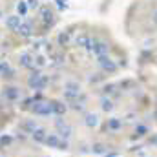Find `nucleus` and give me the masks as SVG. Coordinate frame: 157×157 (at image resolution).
<instances>
[{"label":"nucleus","mask_w":157,"mask_h":157,"mask_svg":"<svg viewBox=\"0 0 157 157\" xmlns=\"http://www.w3.org/2000/svg\"><path fill=\"white\" fill-rule=\"evenodd\" d=\"M28 86H29V90L42 91V90L48 86V78L44 77L40 71H35V73H31V75H29V78H28Z\"/></svg>","instance_id":"f257e3e1"},{"label":"nucleus","mask_w":157,"mask_h":157,"mask_svg":"<svg viewBox=\"0 0 157 157\" xmlns=\"http://www.w3.org/2000/svg\"><path fill=\"white\" fill-rule=\"evenodd\" d=\"M31 113H35L37 117H48V115H53V106H51V101H46L42 99L39 102H35Z\"/></svg>","instance_id":"f03ea898"},{"label":"nucleus","mask_w":157,"mask_h":157,"mask_svg":"<svg viewBox=\"0 0 157 157\" xmlns=\"http://www.w3.org/2000/svg\"><path fill=\"white\" fill-rule=\"evenodd\" d=\"M55 130H57V135H59L60 139H64V141H70V137H71V133H73L70 122H66L64 119H60V117L55 121Z\"/></svg>","instance_id":"7ed1b4c3"},{"label":"nucleus","mask_w":157,"mask_h":157,"mask_svg":"<svg viewBox=\"0 0 157 157\" xmlns=\"http://www.w3.org/2000/svg\"><path fill=\"white\" fill-rule=\"evenodd\" d=\"M44 144H46V146H49V148H55V150H68V148H70L68 141L60 139L57 133H48V139H46V143H44Z\"/></svg>","instance_id":"20e7f679"},{"label":"nucleus","mask_w":157,"mask_h":157,"mask_svg":"<svg viewBox=\"0 0 157 157\" xmlns=\"http://www.w3.org/2000/svg\"><path fill=\"white\" fill-rule=\"evenodd\" d=\"M99 60V66L102 68V71L104 73H115L117 71V64H115V60L113 59H110L108 55H101V57H97Z\"/></svg>","instance_id":"39448f33"},{"label":"nucleus","mask_w":157,"mask_h":157,"mask_svg":"<svg viewBox=\"0 0 157 157\" xmlns=\"http://www.w3.org/2000/svg\"><path fill=\"white\" fill-rule=\"evenodd\" d=\"M88 49H90V51H93L97 57H101V55H106V53H108V44H106V42H102V40H99V39H91V40H90Z\"/></svg>","instance_id":"423d86ee"},{"label":"nucleus","mask_w":157,"mask_h":157,"mask_svg":"<svg viewBox=\"0 0 157 157\" xmlns=\"http://www.w3.org/2000/svg\"><path fill=\"white\" fill-rule=\"evenodd\" d=\"M48 133H49V132H48L46 128L39 126V128L31 133V139H33L35 143H39V144H44V143H46V139H48Z\"/></svg>","instance_id":"0eeeda50"},{"label":"nucleus","mask_w":157,"mask_h":157,"mask_svg":"<svg viewBox=\"0 0 157 157\" xmlns=\"http://www.w3.org/2000/svg\"><path fill=\"white\" fill-rule=\"evenodd\" d=\"M37 128H39V124H37L35 119H28V121H22V122H20V130H22L24 133H28V135H31Z\"/></svg>","instance_id":"6e6552de"},{"label":"nucleus","mask_w":157,"mask_h":157,"mask_svg":"<svg viewBox=\"0 0 157 157\" xmlns=\"http://www.w3.org/2000/svg\"><path fill=\"white\" fill-rule=\"evenodd\" d=\"M124 126V122H122V119H119V117H112V119H108L106 121V130L108 132H119L121 128Z\"/></svg>","instance_id":"1a4fd4ad"},{"label":"nucleus","mask_w":157,"mask_h":157,"mask_svg":"<svg viewBox=\"0 0 157 157\" xmlns=\"http://www.w3.org/2000/svg\"><path fill=\"white\" fill-rule=\"evenodd\" d=\"M51 106H53V115H57V117H62L68 112V104L62 101H51Z\"/></svg>","instance_id":"9d476101"},{"label":"nucleus","mask_w":157,"mask_h":157,"mask_svg":"<svg viewBox=\"0 0 157 157\" xmlns=\"http://www.w3.org/2000/svg\"><path fill=\"white\" fill-rule=\"evenodd\" d=\"M148 132H150V128H148L146 124H137V126H135V130H133L132 139H133V141H135V139H143V137H146V135H148Z\"/></svg>","instance_id":"9b49d317"},{"label":"nucleus","mask_w":157,"mask_h":157,"mask_svg":"<svg viewBox=\"0 0 157 157\" xmlns=\"http://www.w3.org/2000/svg\"><path fill=\"white\" fill-rule=\"evenodd\" d=\"M20 24H22V22H20V17H18V15H11V17H7V20H6V26H7L11 31H17Z\"/></svg>","instance_id":"f8f14e48"},{"label":"nucleus","mask_w":157,"mask_h":157,"mask_svg":"<svg viewBox=\"0 0 157 157\" xmlns=\"http://www.w3.org/2000/svg\"><path fill=\"white\" fill-rule=\"evenodd\" d=\"M20 66L31 70V68H35V59L29 53H24V55H20Z\"/></svg>","instance_id":"ddd939ff"},{"label":"nucleus","mask_w":157,"mask_h":157,"mask_svg":"<svg viewBox=\"0 0 157 157\" xmlns=\"http://www.w3.org/2000/svg\"><path fill=\"white\" fill-rule=\"evenodd\" d=\"M4 97H6L7 101H17V99L20 97V90L15 88V86H9V88H6V91H4Z\"/></svg>","instance_id":"4468645a"},{"label":"nucleus","mask_w":157,"mask_h":157,"mask_svg":"<svg viewBox=\"0 0 157 157\" xmlns=\"http://www.w3.org/2000/svg\"><path fill=\"white\" fill-rule=\"evenodd\" d=\"M84 124H86L88 128H95V126L99 124V115H97V113H86V115H84Z\"/></svg>","instance_id":"2eb2a0df"},{"label":"nucleus","mask_w":157,"mask_h":157,"mask_svg":"<svg viewBox=\"0 0 157 157\" xmlns=\"http://www.w3.org/2000/svg\"><path fill=\"white\" fill-rule=\"evenodd\" d=\"M17 33H18L20 37H24V39H28V37H31V33H33V29H31V26H29V24H26V22H22V24L18 26V29H17Z\"/></svg>","instance_id":"dca6fc26"},{"label":"nucleus","mask_w":157,"mask_h":157,"mask_svg":"<svg viewBox=\"0 0 157 157\" xmlns=\"http://www.w3.org/2000/svg\"><path fill=\"white\" fill-rule=\"evenodd\" d=\"M101 108H102V112H106V113H108V112H112L115 106H113V101H112L110 97H106V95H104V97L101 99Z\"/></svg>","instance_id":"f3484780"},{"label":"nucleus","mask_w":157,"mask_h":157,"mask_svg":"<svg viewBox=\"0 0 157 157\" xmlns=\"http://www.w3.org/2000/svg\"><path fill=\"white\" fill-rule=\"evenodd\" d=\"M91 152H93L95 155H106V154H108V146L102 144V143H95V144L91 146Z\"/></svg>","instance_id":"a211bd4d"},{"label":"nucleus","mask_w":157,"mask_h":157,"mask_svg":"<svg viewBox=\"0 0 157 157\" xmlns=\"http://www.w3.org/2000/svg\"><path fill=\"white\" fill-rule=\"evenodd\" d=\"M90 40L91 39H90L86 33H80L77 39H75V46H78V48H88V46H90Z\"/></svg>","instance_id":"6ab92c4d"},{"label":"nucleus","mask_w":157,"mask_h":157,"mask_svg":"<svg viewBox=\"0 0 157 157\" xmlns=\"http://www.w3.org/2000/svg\"><path fill=\"white\" fill-rule=\"evenodd\" d=\"M42 20H44L46 26L53 24V15H51V11H49L48 7H42Z\"/></svg>","instance_id":"aec40b11"},{"label":"nucleus","mask_w":157,"mask_h":157,"mask_svg":"<svg viewBox=\"0 0 157 157\" xmlns=\"http://www.w3.org/2000/svg\"><path fill=\"white\" fill-rule=\"evenodd\" d=\"M0 75H4V77H13V71H11V68H9L7 62H0Z\"/></svg>","instance_id":"412c9836"},{"label":"nucleus","mask_w":157,"mask_h":157,"mask_svg":"<svg viewBox=\"0 0 157 157\" xmlns=\"http://www.w3.org/2000/svg\"><path fill=\"white\" fill-rule=\"evenodd\" d=\"M17 11H18V17H24L28 13V4L26 2H18L17 4Z\"/></svg>","instance_id":"4be33fe9"},{"label":"nucleus","mask_w":157,"mask_h":157,"mask_svg":"<svg viewBox=\"0 0 157 157\" xmlns=\"http://www.w3.org/2000/svg\"><path fill=\"white\" fill-rule=\"evenodd\" d=\"M11 143H13V137H11V135H2V137H0V148L9 146Z\"/></svg>","instance_id":"5701e85b"},{"label":"nucleus","mask_w":157,"mask_h":157,"mask_svg":"<svg viewBox=\"0 0 157 157\" xmlns=\"http://www.w3.org/2000/svg\"><path fill=\"white\" fill-rule=\"evenodd\" d=\"M68 40H70V33H60V35H59V44H60V46H66Z\"/></svg>","instance_id":"b1692460"},{"label":"nucleus","mask_w":157,"mask_h":157,"mask_svg":"<svg viewBox=\"0 0 157 157\" xmlns=\"http://www.w3.org/2000/svg\"><path fill=\"white\" fill-rule=\"evenodd\" d=\"M115 84H110V86H104V95H112L113 91H115Z\"/></svg>","instance_id":"393cba45"},{"label":"nucleus","mask_w":157,"mask_h":157,"mask_svg":"<svg viewBox=\"0 0 157 157\" xmlns=\"http://www.w3.org/2000/svg\"><path fill=\"white\" fill-rule=\"evenodd\" d=\"M35 60H37V62H35V66H39V68H42V66L46 64V60H44V57H37Z\"/></svg>","instance_id":"a878e982"},{"label":"nucleus","mask_w":157,"mask_h":157,"mask_svg":"<svg viewBox=\"0 0 157 157\" xmlns=\"http://www.w3.org/2000/svg\"><path fill=\"white\" fill-rule=\"evenodd\" d=\"M28 7L37 9V7H39V0H28Z\"/></svg>","instance_id":"bb28decb"},{"label":"nucleus","mask_w":157,"mask_h":157,"mask_svg":"<svg viewBox=\"0 0 157 157\" xmlns=\"http://www.w3.org/2000/svg\"><path fill=\"white\" fill-rule=\"evenodd\" d=\"M57 2H59V7H60V9H66V7H68L66 0H57Z\"/></svg>","instance_id":"cd10ccee"},{"label":"nucleus","mask_w":157,"mask_h":157,"mask_svg":"<svg viewBox=\"0 0 157 157\" xmlns=\"http://www.w3.org/2000/svg\"><path fill=\"white\" fill-rule=\"evenodd\" d=\"M152 20H154V24H155V26H157V11H155V13H154V15H152Z\"/></svg>","instance_id":"c85d7f7f"},{"label":"nucleus","mask_w":157,"mask_h":157,"mask_svg":"<svg viewBox=\"0 0 157 157\" xmlns=\"http://www.w3.org/2000/svg\"><path fill=\"white\" fill-rule=\"evenodd\" d=\"M115 157H117V155H115Z\"/></svg>","instance_id":"c756f323"}]
</instances>
